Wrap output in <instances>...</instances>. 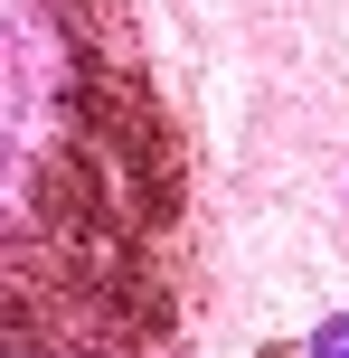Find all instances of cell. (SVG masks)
<instances>
[{
	"mask_svg": "<svg viewBox=\"0 0 349 358\" xmlns=\"http://www.w3.org/2000/svg\"><path fill=\"white\" fill-rule=\"evenodd\" d=\"M312 358H349V311H331V321L312 330Z\"/></svg>",
	"mask_w": 349,
	"mask_h": 358,
	"instance_id": "1",
	"label": "cell"
}]
</instances>
